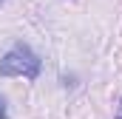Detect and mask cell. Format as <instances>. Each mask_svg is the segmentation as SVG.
Segmentation results:
<instances>
[{
  "mask_svg": "<svg viewBox=\"0 0 122 119\" xmlns=\"http://www.w3.org/2000/svg\"><path fill=\"white\" fill-rule=\"evenodd\" d=\"M0 119H9V114H6V99L0 96Z\"/></svg>",
  "mask_w": 122,
  "mask_h": 119,
  "instance_id": "cell-2",
  "label": "cell"
},
{
  "mask_svg": "<svg viewBox=\"0 0 122 119\" xmlns=\"http://www.w3.org/2000/svg\"><path fill=\"white\" fill-rule=\"evenodd\" d=\"M0 3H3V0H0Z\"/></svg>",
  "mask_w": 122,
  "mask_h": 119,
  "instance_id": "cell-4",
  "label": "cell"
},
{
  "mask_svg": "<svg viewBox=\"0 0 122 119\" xmlns=\"http://www.w3.org/2000/svg\"><path fill=\"white\" fill-rule=\"evenodd\" d=\"M40 57L31 51L26 43H17L6 57L0 60V77H26V79H37L40 74Z\"/></svg>",
  "mask_w": 122,
  "mask_h": 119,
  "instance_id": "cell-1",
  "label": "cell"
},
{
  "mask_svg": "<svg viewBox=\"0 0 122 119\" xmlns=\"http://www.w3.org/2000/svg\"><path fill=\"white\" fill-rule=\"evenodd\" d=\"M117 119H122V116H117Z\"/></svg>",
  "mask_w": 122,
  "mask_h": 119,
  "instance_id": "cell-3",
  "label": "cell"
}]
</instances>
